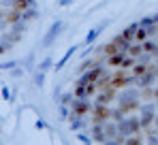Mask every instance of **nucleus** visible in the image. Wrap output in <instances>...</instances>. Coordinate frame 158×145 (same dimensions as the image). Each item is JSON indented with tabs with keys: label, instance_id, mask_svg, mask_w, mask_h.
<instances>
[{
	"label": "nucleus",
	"instance_id": "1",
	"mask_svg": "<svg viewBox=\"0 0 158 145\" xmlns=\"http://www.w3.org/2000/svg\"><path fill=\"white\" fill-rule=\"evenodd\" d=\"M32 15V0H0V51L19 41Z\"/></svg>",
	"mask_w": 158,
	"mask_h": 145
}]
</instances>
